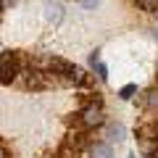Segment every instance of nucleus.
<instances>
[{
  "label": "nucleus",
  "instance_id": "f257e3e1",
  "mask_svg": "<svg viewBox=\"0 0 158 158\" xmlns=\"http://www.w3.org/2000/svg\"><path fill=\"white\" fill-rule=\"evenodd\" d=\"M90 100L82 106V111H79V127L82 129H98V127H103L106 124V108H103V100H100V95L98 92H90Z\"/></svg>",
  "mask_w": 158,
  "mask_h": 158
},
{
  "label": "nucleus",
  "instance_id": "f03ea898",
  "mask_svg": "<svg viewBox=\"0 0 158 158\" xmlns=\"http://www.w3.org/2000/svg\"><path fill=\"white\" fill-rule=\"evenodd\" d=\"M137 140H140V156L142 158H158V116H153V118L140 124Z\"/></svg>",
  "mask_w": 158,
  "mask_h": 158
},
{
  "label": "nucleus",
  "instance_id": "7ed1b4c3",
  "mask_svg": "<svg viewBox=\"0 0 158 158\" xmlns=\"http://www.w3.org/2000/svg\"><path fill=\"white\" fill-rule=\"evenodd\" d=\"M24 71V61L16 50H6L0 53V85H11V82H19Z\"/></svg>",
  "mask_w": 158,
  "mask_h": 158
},
{
  "label": "nucleus",
  "instance_id": "20e7f679",
  "mask_svg": "<svg viewBox=\"0 0 158 158\" xmlns=\"http://www.w3.org/2000/svg\"><path fill=\"white\" fill-rule=\"evenodd\" d=\"M127 140V127L121 124V121H111V124L106 127V142L108 145H113V142H124Z\"/></svg>",
  "mask_w": 158,
  "mask_h": 158
},
{
  "label": "nucleus",
  "instance_id": "39448f33",
  "mask_svg": "<svg viewBox=\"0 0 158 158\" xmlns=\"http://www.w3.org/2000/svg\"><path fill=\"white\" fill-rule=\"evenodd\" d=\"M90 158H113V145H108L106 140H95L90 145Z\"/></svg>",
  "mask_w": 158,
  "mask_h": 158
},
{
  "label": "nucleus",
  "instance_id": "423d86ee",
  "mask_svg": "<svg viewBox=\"0 0 158 158\" xmlns=\"http://www.w3.org/2000/svg\"><path fill=\"white\" fill-rule=\"evenodd\" d=\"M142 103H145V108H150L153 113H158V87H150V90L145 92V98H142Z\"/></svg>",
  "mask_w": 158,
  "mask_h": 158
},
{
  "label": "nucleus",
  "instance_id": "0eeeda50",
  "mask_svg": "<svg viewBox=\"0 0 158 158\" xmlns=\"http://www.w3.org/2000/svg\"><path fill=\"white\" fill-rule=\"evenodd\" d=\"M45 11H48L45 16L50 19V21H56V24L61 21V16H63V13H61V6H58V3H48V6H45Z\"/></svg>",
  "mask_w": 158,
  "mask_h": 158
},
{
  "label": "nucleus",
  "instance_id": "6e6552de",
  "mask_svg": "<svg viewBox=\"0 0 158 158\" xmlns=\"http://www.w3.org/2000/svg\"><path fill=\"white\" fill-rule=\"evenodd\" d=\"M137 8L145 13H158V0H135Z\"/></svg>",
  "mask_w": 158,
  "mask_h": 158
},
{
  "label": "nucleus",
  "instance_id": "1a4fd4ad",
  "mask_svg": "<svg viewBox=\"0 0 158 158\" xmlns=\"http://www.w3.org/2000/svg\"><path fill=\"white\" fill-rule=\"evenodd\" d=\"M137 95V85H124L118 90V100H132Z\"/></svg>",
  "mask_w": 158,
  "mask_h": 158
},
{
  "label": "nucleus",
  "instance_id": "9d476101",
  "mask_svg": "<svg viewBox=\"0 0 158 158\" xmlns=\"http://www.w3.org/2000/svg\"><path fill=\"white\" fill-rule=\"evenodd\" d=\"M92 69H95V74H98V79H100V82H106V79H108V69H106V63H98V66H92Z\"/></svg>",
  "mask_w": 158,
  "mask_h": 158
},
{
  "label": "nucleus",
  "instance_id": "9b49d317",
  "mask_svg": "<svg viewBox=\"0 0 158 158\" xmlns=\"http://www.w3.org/2000/svg\"><path fill=\"white\" fill-rule=\"evenodd\" d=\"M79 6L87 8V11H95V8L100 6V0H79Z\"/></svg>",
  "mask_w": 158,
  "mask_h": 158
},
{
  "label": "nucleus",
  "instance_id": "f8f14e48",
  "mask_svg": "<svg viewBox=\"0 0 158 158\" xmlns=\"http://www.w3.org/2000/svg\"><path fill=\"white\" fill-rule=\"evenodd\" d=\"M0 158H11V153L6 150V145H0Z\"/></svg>",
  "mask_w": 158,
  "mask_h": 158
},
{
  "label": "nucleus",
  "instance_id": "ddd939ff",
  "mask_svg": "<svg viewBox=\"0 0 158 158\" xmlns=\"http://www.w3.org/2000/svg\"><path fill=\"white\" fill-rule=\"evenodd\" d=\"M8 3H13V0H0V8H6Z\"/></svg>",
  "mask_w": 158,
  "mask_h": 158
},
{
  "label": "nucleus",
  "instance_id": "4468645a",
  "mask_svg": "<svg viewBox=\"0 0 158 158\" xmlns=\"http://www.w3.org/2000/svg\"><path fill=\"white\" fill-rule=\"evenodd\" d=\"M156 40H158V32H156Z\"/></svg>",
  "mask_w": 158,
  "mask_h": 158
},
{
  "label": "nucleus",
  "instance_id": "2eb2a0df",
  "mask_svg": "<svg viewBox=\"0 0 158 158\" xmlns=\"http://www.w3.org/2000/svg\"><path fill=\"white\" fill-rule=\"evenodd\" d=\"M129 158H137V156H129Z\"/></svg>",
  "mask_w": 158,
  "mask_h": 158
},
{
  "label": "nucleus",
  "instance_id": "dca6fc26",
  "mask_svg": "<svg viewBox=\"0 0 158 158\" xmlns=\"http://www.w3.org/2000/svg\"><path fill=\"white\" fill-rule=\"evenodd\" d=\"M156 74H158V66H156Z\"/></svg>",
  "mask_w": 158,
  "mask_h": 158
}]
</instances>
